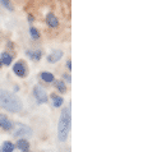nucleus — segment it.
Segmentation results:
<instances>
[{
	"label": "nucleus",
	"mask_w": 143,
	"mask_h": 152,
	"mask_svg": "<svg viewBox=\"0 0 143 152\" xmlns=\"http://www.w3.org/2000/svg\"><path fill=\"white\" fill-rule=\"evenodd\" d=\"M0 152H1V150H0Z\"/></svg>",
	"instance_id": "5701e85b"
},
{
	"label": "nucleus",
	"mask_w": 143,
	"mask_h": 152,
	"mask_svg": "<svg viewBox=\"0 0 143 152\" xmlns=\"http://www.w3.org/2000/svg\"><path fill=\"white\" fill-rule=\"evenodd\" d=\"M64 78H65L66 81H68V82L70 83V75H68V74H64Z\"/></svg>",
	"instance_id": "aec40b11"
},
{
	"label": "nucleus",
	"mask_w": 143,
	"mask_h": 152,
	"mask_svg": "<svg viewBox=\"0 0 143 152\" xmlns=\"http://www.w3.org/2000/svg\"><path fill=\"white\" fill-rule=\"evenodd\" d=\"M51 99H53V105L55 107H59V106H61L63 102H64V99H63L61 96H58V95H51Z\"/></svg>",
	"instance_id": "f8f14e48"
},
{
	"label": "nucleus",
	"mask_w": 143,
	"mask_h": 152,
	"mask_svg": "<svg viewBox=\"0 0 143 152\" xmlns=\"http://www.w3.org/2000/svg\"><path fill=\"white\" fill-rule=\"evenodd\" d=\"M41 78H42V81L47 82V83L55 81V78H54V74L50 73V72H41Z\"/></svg>",
	"instance_id": "9b49d317"
},
{
	"label": "nucleus",
	"mask_w": 143,
	"mask_h": 152,
	"mask_svg": "<svg viewBox=\"0 0 143 152\" xmlns=\"http://www.w3.org/2000/svg\"><path fill=\"white\" fill-rule=\"evenodd\" d=\"M27 19H28V22H29V23H32L33 20H35V18H33V15H32V14H28V15H27Z\"/></svg>",
	"instance_id": "a211bd4d"
},
{
	"label": "nucleus",
	"mask_w": 143,
	"mask_h": 152,
	"mask_svg": "<svg viewBox=\"0 0 143 152\" xmlns=\"http://www.w3.org/2000/svg\"><path fill=\"white\" fill-rule=\"evenodd\" d=\"M13 72L18 77H24L26 75V65H24V63L22 60L17 61L13 66Z\"/></svg>",
	"instance_id": "423d86ee"
},
{
	"label": "nucleus",
	"mask_w": 143,
	"mask_h": 152,
	"mask_svg": "<svg viewBox=\"0 0 143 152\" xmlns=\"http://www.w3.org/2000/svg\"><path fill=\"white\" fill-rule=\"evenodd\" d=\"M0 3H1L3 5L7 8V9H9L10 12H13V10H14V7H13V4H12L10 1H8V0H0Z\"/></svg>",
	"instance_id": "f3484780"
},
{
	"label": "nucleus",
	"mask_w": 143,
	"mask_h": 152,
	"mask_svg": "<svg viewBox=\"0 0 143 152\" xmlns=\"http://www.w3.org/2000/svg\"><path fill=\"white\" fill-rule=\"evenodd\" d=\"M55 82V87L58 88L59 91L61 92V94H65L66 92V86H65V83L63 82V81H54Z\"/></svg>",
	"instance_id": "2eb2a0df"
},
{
	"label": "nucleus",
	"mask_w": 143,
	"mask_h": 152,
	"mask_svg": "<svg viewBox=\"0 0 143 152\" xmlns=\"http://www.w3.org/2000/svg\"><path fill=\"white\" fill-rule=\"evenodd\" d=\"M13 136L14 137H22V136H28L29 137V136H32V129L26 124L18 123L15 125V130H14Z\"/></svg>",
	"instance_id": "20e7f679"
},
{
	"label": "nucleus",
	"mask_w": 143,
	"mask_h": 152,
	"mask_svg": "<svg viewBox=\"0 0 143 152\" xmlns=\"http://www.w3.org/2000/svg\"><path fill=\"white\" fill-rule=\"evenodd\" d=\"M13 123H12L10 119H8L7 115L4 114H0V128H3L4 130H10L13 129Z\"/></svg>",
	"instance_id": "39448f33"
},
{
	"label": "nucleus",
	"mask_w": 143,
	"mask_h": 152,
	"mask_svg": "<svg viewBox=\"0 0 143 152\" xmlns=\"http://www.w3.org/2000/svg\"><path fill=\"white\" fill-rule=\"evenodd\" d=\"M66 68H68L69 70L72 69V61H70V60H68V61H66Z\"/></svg>",
	"instance_id": "6ab92c4d"
},
{
	"label": "nucleus",
	"mask_w": 143,
	"mask_h": 152,
	"mask_svg": "<svg viewBox=\"0 0 143 152\" xmlns=\"http://www.w3.org/2000/svg\"><path fill=\"white\" fill-rule=\"evenodd\" d=\"M14 151V145L10 141H5L3 143L1 152H13Z\"/></svg>",
	"instance_id": "ddd939ff"
},
{
	"label": "nucleus",
	"mask_w": 143,
	"mask_h": 152,
	"mask_svg": "<svg viewBox=\"0 0 143 152\" xmlns=\"http://www.w3.org/2000/svg\"><path fill=\"white\" fill-rule=\"evenodd\" d=\"M61 56H63L61 50H54V51L47 56V61L49 63H56V61H59V59H61Z\"/></svg>",
	"instance_id": "6e6552de"
},
{
	"label": "nucleus",
	"mask_w": 143,
	"mask_h": 152,
	"mask_svg": "<svg viewBox=\"0 0 143 152\" xmlns=\"http://www.w3.org/2000/svg\"><path fill=\"white\" fill-rule=\"evenodd\" d=\"M0 60H1V64H4V65H10L12 61H13V56H12L9 53H3Z\"/></svg>",
	"instance_id": "1a4fd4ad"
},
{
	"label": "nucleus",
	"mask_w": 143,
	"mask_h": 152,
	"mask_svg": "<svg viewBox=\"0 0 143 152\" xmlns=\"http://www.w3.org/2000/svg\"><path fill=\"white\" fill-rule=\"evenodd\" d=\"M33 95H35L36 100L39 104H46L49 100V96H47V92H46V90L42 87V86H35L33 87Z\"/></svg>",
	"instance_id": "7ed1b4c3"
},
{
	"label": "nucleus",
	"mask_w": 143,
	"mask_h": 152,
	"mask_svg": "<svg viewBox=\"0 0 143 152\" xmlns=\"http://www.w3.org/2000/svg\"><path fill=\"white\" fill-rule=\"evenodd\" d=\"M22 152H31V151H29V150H26V151H22Z\"/></svg>",
	"instance_id": "412c9836"
},
{
	"label": "nucleus",
	"mask_w": 143,
	"mask_h": 152,
	"mask_svg": "<svg viewBox=\"0 0 143 152\" xmlns=\"http://www.w3.org/2000/svg\"><path fill=\"white\" fill-rule=\"evenodd\" d=\"M17 147H18L20 151H26V150H28L29 143H28V141H26V139H18V142H17Z\"/></svg>",
	"instance_id": "4468645a"
},
{
	"label": "nucleus",
	"mask_w": 143,
	"mask_h": 152,
	"mask_svg": "<svg viewBox=\"0 0 143 152\" xmlns=\"http://www.w3.org/2000/svg\"><path fill=\"white\" fill-rule=\"evenodd\" d=\"M70 121H72L70 107H64L61 110L60 119H59V124H58V138L60 142L66 141V138L69 136Z\"/></svg>",
	"instance_id": "f03ea898"
},
{
	"label": "nucleus",
	"mask_w": 143,
	"mask_h": 152,
	"mask_svg": "<svg viewBox=\"0 0 143 152\" xmlns=\"http://www.w3.org/2000/svg\"><path fill=\"white\" fill-rule=\"evenodd\" d=\"M0 107L10 113H19L23 109V105L20 99L13 92L0 88Z\"/></svg>",
	"instance_id": "f257e3e1"
},
{
	"label": "nucleus",
	"mask_w": 143,
	"mask_h": 152,
	"mask_svg": "<svg viewBox=\"0 0 143 152\" xmlns=\"http://www.w3.org/2000/svg\"><path fill=\"white\" fill-rule=\"evenodd\" d=\"M46 23H47L50 27H58L59 26V20L56 18V15L54 13H51V12L46 14Z\"/></svg>",
	"instance_id": "0eeeda50"
},
{
	"label": "nucleus",
	"mask_w": 143,
	"mask_h": 152,
	"mask_svg": "<svg viewBox=\"0 0 143 152\" xmlns=\"http://www.w3.org/2000/svg\"><path fill=\"white\" fill-rule=\"evenodd\" d=\"M27 55L32 59V60H40L41 56H42V53L40 50H36V51H32V50H27Z\"/></svg>",
	"instance_id": "9d476101"
},
{
	"label": "nucleus",
	"mask_w": 143,
	"mask_h": 152,
	"mask_svg": "<svg viewBox=\"0 0 143 152\" xmlns=\"http://www.w3.org/2000/svg\"><path fill=\"white\" fill-rule=\"evenodd\" d=\"M1 66H3V64H1V60H0V68H1Z\"/></svg>",
	"instance_id": "4be33fe9"
},
{
	"label": "nucleus",
	"mask_w": 143,
	"mask_h": 152,
	"mask_svg": "<svg viewBox=\"0 0 143 152\" xmlns=\"http://www.w3.org/2000/svg\"><path fill=\"white\" fill-rule=\"evenodd\" d=\"M29 35H31V37L33 40H39L40 39V32H39V29H37L36 27L29 28Z\"/></svg>",
	"instance_id": "dca6fc26"
}]
</instances>
